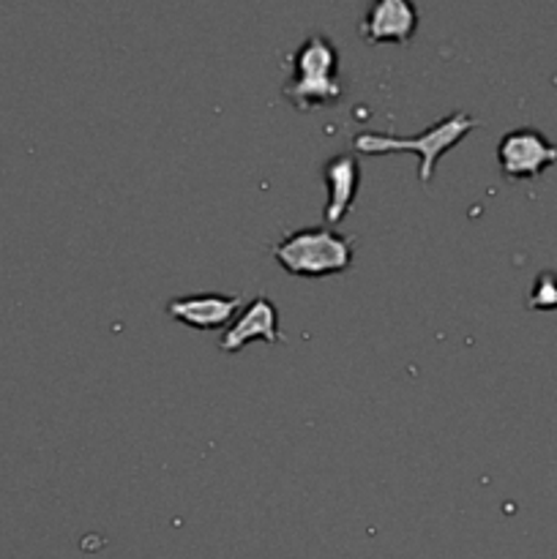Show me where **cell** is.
Here are the masks:
<instances>
[{
	"label": "cell",
	"instance_id": "obj_1",
	"mask_svg": "<svg viewBox=\"0 0 557 559\" xmlns=\"http://www.w3.org/2000/svg\"><path fill=\"white\" fill-rule=\"evenodd\" d=\"M481 120L473 118L470 112H451L424 129L418 136H399V134H377V131H358L353 136V151L360 156H388V153H418L420 169L418 180L424 186L431 183L435 178V167L451 147H457L470 131L478 126Z\"/></svg>",
	"mask_w": 557,
	"mask_h": 559
},
{
	"label": "cell",
	"instance_id": "obj_3",
	"mask_svg": "<svg viewBox=\"0 0 557 559\" xmlns=\"http://www.w3.org/2000/svg\"><path fill=\"white\" fill-rule=\"evenodd\" d=\"M339 49L325 33H311L293 52V74L284 85V98L295 109L309 112L311 107H325L344 96V82L339 74Z\"/></svg>",
	"mask_w": 557,
	"mask_h": 559
},
{
	"label": "cell",
	"instance_id": "obj_7",
	"mask_svg": "<svg viewBox=\"0 0 557 559\" xmlns=\"http://www.w3.org/2000/svg\"><path fill=\"white\" fill-rule=\"evenodd\" d=\"M418 31V9L410 0H375L360 16L358 33L369 44H410Z\"/></svg>",
	"mask_w": 557,
	"mask_h": 559
},
{
	"label": "cell",
	"instance_id": "obj_9",
	"mask_svg": "<svg viewBox=\"0 0 557 559\" xmlns=\"http://www.w3.org/2000/svg\"><path fill=\"white\" fill-rule=\"evenodd\" d=\"M530 311H552L557 309V271H541L535 276L533 289L528 298Z\"/></svg>",
	"mask_w": 557,
	"mask_h": 559
},
{
	"label": "cell",
	"instance_id": "obj_8",
	"mask_svg": "<svg viewBox=\"0 0 557 559\" xmlns=\"http://www.w3.org/2000/svg\"><path fill=\"white\" fill-rule=\"evenodd\" d=\"M322 183H325V222L339 224L353 211L355 197L360 186V164L355 153H336L322 167Z\"/></svg>",
	"mask_w": 557,
	"mask_h": 559
},
{
	"label": "cell",
	"instance_id": "obj_5",
	"mask_svg": "<svg viewBox=\"0 0 557 559\" xmlns=\"http://www.w3.org/2000/svg\"><path fill=\"white\" fill-rule=\"evenodd\" d=\"M249 342H265V344H278L287 342L282 331H278V311L273 306L271 298L265 295H257L251 304L244 306L238 317L224 328L222 338H218V349L222 353H240Z\"/></svg>",
	"mask_w": 557,
	"mask_h": 559
},
{
	"label": "cell",
	"instance_id": "obj_2",
	"mask_svg": "<svg viewBox=\"0 0 557 559\" xmlns=\"http://www.w3.org/2000/svg\"><path fill=\"white\" fill-rule=\"evenodd\" d=\"M271 254L289 276L325 278L353 267L355 243L333 227H300L273 243Z\"/></svg>",
	"mask_w": 557,
	"mask_h": 559
},
{
	"label": "cell",
	"instance_id": "obj_6",
	"mask_svg": "<svg viewBox=\"0 0 557 559\" xmlns=\"http://www.w3.org/2000/svg\"><path fill=\"white\" fill-rule=\"evenodd\" d=\"M240 309V295L222 293H194L183 298H173L167 304V317L175 322L194 328V331H218L235 320Z\"/></svg>",
	"mask_w": 557,
	"mask_h": 559
},
{
	"label": "cell",
	"instance_id": "obj_4",
	"mask_svg": "<svg viewBox=\"0 0 557 559\" xmlns=\"http://www.w3.org/2000/svg\"><path fill=\"white\" fill-rule=\"evenodd\" d=\"M497 164L506 180H533L557 164V142L533 126L506 131L497 142Z\"/></svg>",
	"mask_w": 557,
	"mask_h": 559
}]
</instances>
